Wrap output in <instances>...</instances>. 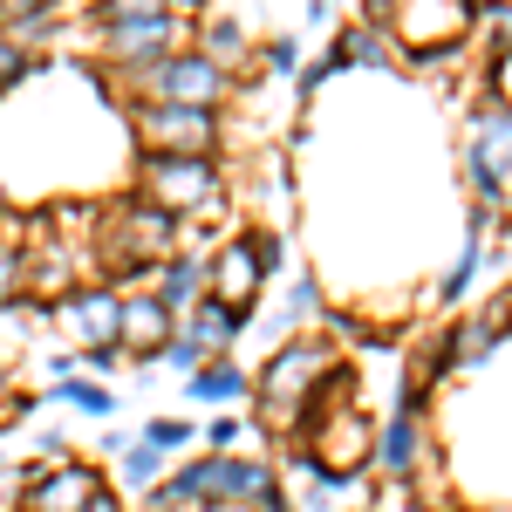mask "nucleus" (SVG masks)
<instances>
[{"label":"nucleus","instance_id":"f257e3e1","mask_svg":"<svg viewBox=\"0 0 512 512\" xmlns=\"http://www.w3.org/2000/svg\"><path fill=\"white\" fill-rule=\"evenodd\" d=\"M342 362H335V342H321V335H294V342H280L260 369H253V417H260V431H301V410L321 396V383L335 376Z\"/></svg>","mask_w":512,"mask_h":512},{"label":"nucleus","instance_id":"f03ea898","mask_svg":"<svg viewBox=\"0 0 512 512\" xmlns=\"http://www.w3.org/2000/svg\"><path fill=\"white\" fill-rule=\"evenodd\" d=\"M369 28H383L396 55L451 62L472 28V0H369Z\"/></svg>","mask_w":512,"mask_h":512},{"label":"nucleus","instance_id":"7ed1b4c3","mask_svg":"<svg viewBox=\"0 0 512 512\" xmlns=\"http://www.w3.org/2000/svg\"><path fill=\"white\" fill-rule=\"evenodd\" d=\"M137 198L158 205V212H171L178 226L219 219V205H226L219 158H137Z\"/></svg>","mask_w":512,"mask_h":512},{"label":"nucleus","instance_id":"20e7f679","mask_svg":"<svg viewBox=\"0 0 512 512\" xmlns=\"http://www.w3.org/2000/svg\"><path fill=\"white\" fill-rule=\"evenodd\" d=\"M130 137H137V158H219L226 123H219V110L130 103Z\"/></svg>","mask_w":512,"mask_h":512},{"label":"nucleus","instance_id":"39448f33","mask_svg":"<svg viewBox=\"0 0 512 512\" xmlns=\"http://www.w3.org/2000/svg\"><path fill=\"white\" fill-rule=\"evenodd\" d=\"M458 164H465L472 192L506 212V198H512V110H499V103H472Z\"/></svg>","mask_w":512,"mask_h":512},{"label":"nucleus","instance_id":"423d86ee","mask_svg":"<svg viewBox=\"0 0 512 512\" xmlns=\"http://www.w3.org/2000/svg\"><path fill=\"white\" fill-rule=\"evenodd\" d=\"M185 41H192V28H185L178 14H137V21H103V28H96V48L110 55L117 76L158 69L171 55H185Z\"/></svg>","mask_w":512,"mask_h":512},{"label":"nucleus","instance_id":"0eeeda50","mask_svg":"<svg viewBox=\"0 0 512 512\" xmlns=\"http://www.w3.org/2000/svg\"><path fill=\"white\" fill-rule=\"evenodd\" d=\"M55 328L69 335V349H76L82 362L123 349V294L110 287V280H82L76 294L55 308Z\"/></svg>","mask_w":512,"mask_h":512},{"label":"nucleus","instance_id":"6e6552de","mask_svg":"<svg viewBox=\"0 0 512 512\" xmlns=\"http://www.w3.org/2000/svg\"><path fill=\"white\" fill-rule=\"evenodd\" d=\"M376 472L396 478V485L431 472V424H424V403L417 396H396V417L376 424Z\"/></svg>","mask_w":512,"mask_h":512},{"label":"nucleus","instance_id":"1a4fd4ad","mask_svg":"<svg viewBox=\"0 0 512 512\" xmlns=\"http://www.w3.org/2000/svg\"><path fill=\"white\" fill-rule=\"evenodd\" d=\"M96 492H110L103 485V472L89 465V458H62V465H35V478H28V499H21V512H82Z\"/></svg>","mask_w":512,"mask_h":512},{"label":"nucleus","instance_id":"9d476101","mask_svg":"<svg viewBox=\"0 0 512 512\" xmlns=\"http://www.w3.org/2000/svg\"><path fill=\"white\" fill-rule=\"evenodd\" d=\"M506 335H512V294H499V301L472 308V315H465L458 328H451V335H444L437 362H444V369H485V355L499 349Z\"/></svg>","mask_w":512,"mask_h":512},{"label":"nucleus","instance_id":"9b49d317","mask_svg":"<svg viewBox=\"0 0 512 512\" xmlns=\"http://www.w3.org/2000/svg\"><path fill=\"white\" fill-rule=\"evenodd\" d=\"M178 328H185V321L171 315L151 287H130V294H123V355H130V362H158L164 342H171Z\"/></svg>","mask_w":512,"mask_h":512},{"label":"nucleus","instance_id":"f8f14e48","mask_svg":"<svg viewBox=\"0 0 512 512\" xmlns=\"http://www.w3.org/2000/svg\"><path fill=\"white\" fill-rule=\"evenodd\" d=\"M280 499V472L274 465H260V458H219L212 465V492H205V506H274Z\"/></svg>","mask_w":512,"mask_h":512},{"label":"nucleus","instance_id":"ddd939ff","mask_svg":"<svg viewBox=\"0 0 512 512\" xmlns=\"http://www.w3.org/2000/svg\"><path fill=\"white\" fill-rule=\"evenodd\" d=\"M260 287H267V267H260V253L246 246V239H226L219 253H212V301H226V308H253L260 301Z\"/></svg>","mask_w":512,"mask_h":512},{"label":"nucleus","instance_id":"4468645a","mask_svg":"<svg viewBox=\"0 0 512 512\" xmlns=\"http://www.w3.org/2000/svg\"><path fill=\"white\" fill-rule=\"evenodd\" d=\"M76 287H82V260L62 246V239H41V246H28V301L62 308Z\"/></svg>","mask_w":512,"mask_h":512},{"label":"nucleus","instance_id":"2eb2a0df","mask_svg":"<svg viewBox=\"0 0 512 512\" xmlns=\"http://www.w3.org/2000/svg\"><path fill=\"white\" fill-rule=\"evenodd\" d=\"M151 294L185 321L198 301H212V260H198V253H171L158 274H151Z\"/></svg>","mask_w":512,"mask_h":512},{"label":"nucleus","instance_id":"dca6fc26","mask_svg":"<svg viewBox=\"0 0 512 512\" xmlns=\"http://www.w3.org/2000/svg\"><path fill=\"white\" fill-rule=\"evenodd\" d=\"M192 403H219V410H233V403H253V369H239L233 355H212L205 369H198L192 383H185Z\"/></svg>","mask_w":512,"mask_h":512},{"label":"nucleus","instance_id":"f3484780","mask_svg":"<svg viewBox=\"0 0 512 512\" xmlns=\"http://www.w3.org/2000/svg\"><path fill=\"white\" fill-rule=\"evenodd\" d=\"M192 48L212 62V69H226V76H233V69H246V55H253V41H246V28H239L233 14H212V21L192 35Z\"/></svg>","mask_w":512,"mask_h":512},{"label":"nucleus","instance_id":"a211bd4d","mask_svg":"<svg viewBox=\"0 0 512 512\" xmlns=\"http://www.w3.org/2000/svg\"><path fill=\"white\" fill-rule=\"evenodd\" d=\"M212 465H219V458L205 451V458H185L178 472H164V485L151 492V506H158V512H178V506H205V492H212Z\"/></svg>","mask_w":512,"mask_h":512},{"label":"nucleus","instance_id":"6ab92c4d","mask_svg":"<svg viewBox=\"0 0 512 512\" xmlns=\"http://www.w3.org/2000/svg\"><path fill=\"white\" fill-rule=\"evenodd\" d=\"M239 328H246V315H239V308H226V301H198L192 315H185V335H198L212 355H233Z\"/></svg>","mask_w":512,"mask_h":512},{"label":"nucleus","instance_id":"aec40b11","mask_svg":"<svg viewBox=\"0 0 512 512\" xmlns=\"http://www.w3.org/2000/svg\"><path fill=\"white\" fill-rule=\"evenodd\" d=\"M335 62H342V69H349V62H362V69H396L403 55H396V41L383 35V28H369V21H362V28H342Z\"/></svg>","mask_w":512,"mask_h":512},{"label":"nucleus","instance_id":"412c9836","mask_svg":"<svg viewBox=\"0 0 512 512\" xmlns=\"http://www.w3.org/2000/svg\"><path fill=\"white\" fill-rule=\"evenodd\" d=\"M48 396H55V403H69L76 417H117V390H110V383H96L89 369H82V376H55Z\"/></svg>","mask_w":512,"mask_h":512},{"label":"nucleus","instance_id":"4be33fe9","mask_svg":"<svg viewBox=\"0 0 512 512\" xmlns=\"http://www.w3.org/2000/svg\"><path fill=\"white\" fill-rule=\"evenodd\" d=\"M369 499H376L369 478H335V472H321L315 485L301 492V506H308V512H362Z\"/></svg>","mask_w":512,"mask_h":512},{"label":"nucleus","instance_id":"5701e85b","mask_svg":"<svg viewBox=\"0 0 512 512\" xmlns=\"http://www.w3.org/2000/svg\"><path fill=\"white\" fill-rule=\"evenodd\" d=\"M117 458H123V485H130V492H144V499H151V492L164 485V472H171V465H164V451H158V444H144V437H130Z\"/></svg>","mask_w":512,"mask_h":512},{"label":"nucleus","instance_id":"b1692460","mask_svg":"<svg viewBox=\"0 0 512 512\" xmlns=\"http://www.w3.org/2000/svg\"><path fill=\"white\" fill-rule=\"evenodd\" d=\"M478 267H485V246L478 239H465V253L444 267V280H437V301H465V287L478 280Z\"/></svg>","mask_w":512,"mask_h":512},{"label":"nucleus","instance_id":"393cba45","mask_svg":"<svg viewBox=\"0 0 512 512\" xmlns=\"http://www.w3.org/2000/svg\"><path fill=\"white\" fill-rule=\"evenodd\" d=\"M14 301H28V246H7L0 239V315Z\"/></svg>","mask_w":512,"mask_h":512},{"label":"nucleus","instance_id":"a878e982","mask_svg":"<svg viewBox=\"0 0 512 512\" xmlns=\"http://www.w3.org/2000/svg\"><path fill=\"white\" fill-rule=\"evenodd\" d=\"M158 362H171V369H178V376H185V383H192L198 369H205V362H212V349H205V342H198V335H185V328H178V335H171V342H164V355Z\"/></svg>","mask_w":512,"mask_h":512},{"label":"nucleus","instance_id":"bb28decb","mask_svg":"<svg viewBox=\"0 0 512 512\" xmlns=\"http://www.w3.org/2000/svg\"><path fill=\"white\" fill-rule=\"evenodd\" d=\"M144 444H158L164 458H171V451H192V437H198V424H185V417H151V424H144Z\"/></svg>","mask_w":512,"mask_h":512},{"label":"nucleus","instance_id":"cd10ccee","mask_svg":"<svg viewBox=\"0 0 512 512\" xmlns=\"http://www.w3.org/2000/svg\"><path fill=\"white\" fill-rule=\"evenodd\" d=\"M321 315V287H315V274H294V287H287V315H280V328L287 321H315Z\"/></svg>","mask_w":512,"mask_h":512},{"label":"nucleus","instance_id":"c85d7f7f","mask_svg":"<svg viewBox=\"0 0 512 512\" xmlns=\"http://www.w3.org/2000/svg\"><path fill=\"white\" fill-rule=\"evenodd\" d=\"M485 103L512 110V48H492V62H485Z\"/></svg>","mask_w":512,"mask_h":512},{"label":"nucleus","instance_id":"c756f323","mask_svg":"<svg viewBox=\"0 0 512 512\" xmlns=\"http://www.w3.org/2000/svg\"><path fill=\"white\" fill-rule=\"evenodd\" d=\"M198 431H205V451H212V458H233V444H239L246 424H239V410H226V417H212V424H198Z\"/></svg>","mask_w":512,"mask_h":512},{"label":"nucleus","instance_id":"7c9ffc66","mask_svg":"<svg viewBox=\"0 0 512 512\" xmlns=\"http://www.w3.org/2000/svg\"><path fill=\"white\" fill-rule=\"evenodd\" d=\"M137 14H171V0H96V28L103 21H137Z\"/></svg>","mask_w":512,"mask_h":512},{"label":"nucleus","instance_id":"2f4dec72","mask_svg":"<svg viewBox=\"0 0 512 512\" xmlns=\"http://www.w3.org/2000/svg\"><path fill=\"white\" fill-rule=\"evenodd\" d=\"M260 62H267L274 76H294V69H301V41H294V35H274L267 48H260Z\"/></svg>","mask_w":512,"mask_h":512},{"label":"nucleus","instance_id":"473e14b6","mask_svg":"<svg viewBox=\"0 0 512 512\" xmlns=\"http://www.w3.org/2000/svg\"><path fill=\"white\" fill-rule=\"evenodd\" d=\"M28 478H35V465H0V512H21V499H28Z\"/></svg>","mask_w":512,"mask_h":512},{"label":"nucleus","instance_id":"72a5a7b5","mask_svg":"<svg viewBox=\"0 0 512 512\" xmlns=\"http://www.w3.org/2000/svg\"><path fill=\"white\" fill-rule=\"evenodd\" d=\"M21 76H28V48L0 28V82H21Z\"/></svg>","mask_w":512,"mask_h":512},{"label":"nucleus","instance_id":"f704fd0d","mask_svg":"<svg viewBox=\"0 0 512 512\" xmlns=\"http://www.w3.org/2000/svg\"><path fill=\"white\" fill-rule=\"evenodd\" d=\"M62 0H0V21H28V14H55Z\"/></svg>","mask_w":512,"mask_h":512},{"label":"nucleus","instance_id":"c9c22d12","mask_svg":"<svg viewBox=\"0 0 512 512\" xmlns=\"http://www.w3.org/2000/svg\"><path fill=\"white\" fill-rule=\"evenodd\" d=\"M492 48H512V0L492 7Z\"/></svg>","mask_w":512,"mask_h":512},{"label":"nucleus","instance_id":"e433bc0d","mask_svg":"<svg viewBox=\"0 0 512 512\" xmlns=\"http://www.w3.org/2000/svg\"><path fill=\"white\" fill-rule=\"evenodd\" d=\"M82 512H123V499H117V492H96V499H89Z\"/></svg>","mask_w":512,"mask_h":512},{"label":"nucleus","instance_id":"4c0bfd02","mask_svg":"<svg viewBox=\"0 0 512 512\" xmlns=\"http://www.w3.org/2000/svg\"><path fill=\"white\" fill-rule=\"evenodd\" d=\"M14 396V369H7V355H0V403Z\"/></svg>","mask_w":512,"mask_h":512},{"label":"nucleus","instance_id":"58836bf2","mask_svg":"<svg viewBox=\"0 0 512 512\" xmlns=\"http://www.w3.org/2000/svg\"><path fill=\"white\" fill-rule=\"evenodd\" d=\"M506 212H512V205H506Z\"/></svg>","mask_w":512,"mask_h":512},{"label":"nucleus","instance_id":"ea45409f","mask_svg":"<svg viewBox=\"0 0 512 512\" xmlns=\"http://www.w3.org/2000/svg\"><path fill=\"white\" fill-rule=\"evenodd\" d=\"M506 294H512V287H506Z\"/></svg>","mask_w":512,"mask_h":512}]
</instances>
